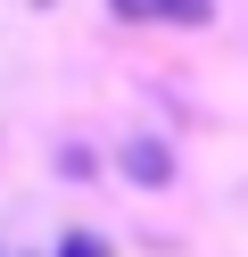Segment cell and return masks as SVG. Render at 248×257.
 <instances>
[{
  "instance_id": "cell-1",
  "label": "cell",
  "mask_w": 248,
  "mask_h": 257,
  "mask_svg": "<svg viewBox=\"0 0 248 257\" xmlns=\"http://www.w3.org/2000/svg\"><path fill=\"white\" fill-rule=\"evenodd\" d=\"M124 174H132V183H165V174H174L165 141H124Z\"/></svg>"
},
{
  "instance_id": "cell-2",
  "label": "cell",
  "mask_w": 248,
  "mask_h": 257,
  "mask_svg": "<svg viewBox=\"0 0 248 257\" xmlns=\"http://www.w3.org/2000/svg\"><path fill=\"white\" fill-rule=\"evenodd\" d=\"M157 9V17H174V25H207V0H141V17Z\"/></svg>"
},
{
  "instance_id": "cell-3",
  "label": "cell",
  "mask_w": 248,
  "mask_h": 257,
  "mask_svg": "<svg viewBox=\"0 0 248 257\" xmlns=\"http://www.w3.org/2000/svg\"><path fill=\"white\" fill-rule=\"evenodd\" d=\"M58 257H108V240H99V232H66V249Z\"/></svg>"
},
{
  "instance_id": "cell-4",
  "label": "cell",
  "mask_w": 248,
  "mask_h": 257,
  "mask_svg": "<svg viewBox=\"0 0 248 257\" xmlns=\"http://www.w3.org/2000/svg\"><path fill=\"white\" fill-rule=\"evenodd\" d=\"M116 17H141V0H116Z\"/></svg>"
}]
</instances>
